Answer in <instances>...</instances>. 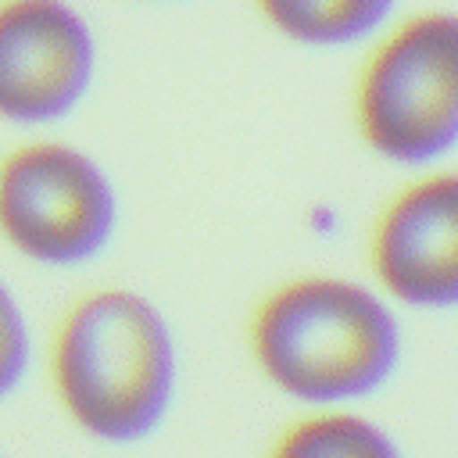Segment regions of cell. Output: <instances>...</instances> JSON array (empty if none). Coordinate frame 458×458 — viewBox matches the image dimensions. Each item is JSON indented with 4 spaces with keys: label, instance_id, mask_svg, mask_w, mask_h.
<instances>
[{
    "label": "cell",
    "instance_id": "6da1fadb",
    "mask_svg": "<svg viewBox=\"0 0 458 458\" xmlns=\"http://www.w3.org/2000/svg\"><path fill=\"white\" fill-rule=\"evenodd\" d=\"M47 386L64 422L97 444L154 437L179 394V344L165 311L122 283L75 293L47 336Z\"/></svg>",
    "mask_w": 458,
    "mask_h": 458
},
{
    "label": "cell",
    "instance_id": "7a4b0ae2",
    "mask_svg": "<svg viewBox=\"0 0 458 458\" xmlns=\"http://www.w3.org/2000/svg\"><path fill=\"white\" fill-rule=\"evenodd\" d=\"M247 351L283 397L304 408H354L397 376L404 329L372 283L311 272L254 304Z\"/></svg>",
    "mask_w": 458,
    "mask_h": 458
},
{
    "label": "cell",
    "instance_id": "3957f363",
    "mask_svg": "<svg viewBox=\"0 0 458 458\" xmlns=\"http://www.w3.org/2000/svg\"><path fill=\"white\" fill-rule=\"evenodd\" d=\"M358 140L386 165L437 168L458 147V11L394 18L354 75Z\"/></svg>",
    "mask_w": 458,
    "mask_h": 458
},
{
    "label": "cell",
    "instance_id": "277c9868",
    "mask_svg": "<svg viewBox=\"0 0 458 458\" xmlns=\"http://www.w3.org/2000/svg\"><path fill=\"white\" fill-rule=\"evenodd\" d=\"M118 190L104 165L57 136H25L0 150V240L39 268H79L107 250Z\"/></svg>",
    "mask_w": 458,
    "mask_h": 458
},
{
    "label": "cell",
    "instance_id": "5b68a950",
    "mask_svg": "<svg viewBox=\"0 0 458 458\" xmlns=\"http://www.w3.org/2000/svg\"><path fill=\"white\" fill-rule=\"evenodd\" d=\"M97 75V36L72 0H0V122L47 129Z\"/></svg>",
    "mask_w": 458,
    "mask_h": 458
},
{
    "label": "cell",
    "instance_id": "8992f818",
    "mask_svg": "<svg viewBox=\"0 0 458 458\" xmlns=\"http://www.w3.org/2000/svg\"><path fill=\"white\" fill-rule=\"evenodd\" d=\"M372 286L397 308H458V168H422L369 225Z\"/></svg>",
    "mask_w": 458,
    "mask_h": 458
},
{
    "label": "cell",
    "instance_id": "52a82bcc",
    "mask_svg": "<svg viewBox=\"0 0 458 458\" xmlns=\"http://www.w3.org/2000/svg\"><path fill=\"white\" fill-rule=\"evenodd\" d=\"M394 7L397 0H254L276 36L311 50L372 43L394 21Z\"/></svg>",
    "mask_w": 458,
    "mask_h": 458
},
{
    "label": "cell",
    "instance_id": "ba28073f",
    "mask_svg": "<svg viewBox=\"0 0 458 458\" xmlns=\"http://www.w3.org/2000/svg\"><path fill=\"white\" fill-rule=\"evenodd\" d=\"M265 458H404V451L358 408H308L279 429Z\"/></svg>",
    "mask_w": 458,
    "mask_h": 458
},
{
    "label": "cell",
    "instance_id": "9c48e42d",
    "mask_svg": "<svg viewBox=\"0 0 458 458\" xmlns=\"http://www.w3.org/2000/svg\"><path fill=\"white\" fill-rule=\"evenodd\" d=\"M32 365V329L21 301L0 276V401H7L29 376Z\"/></svg>",
    "mask_w": 458,
    "mask_h": 458
},
{
    "label": "cell",
    "instance_id": "30bf717a",
    "mask_svg": "<svg viewBox=\"0 0 458 458\" xmlns=\"http://www.w3.org/2000/svg\"><path fill=\"white\" fill-rule=\"evenodd\" d=\"M150 4H161V0H150Z\"/></svg>",
    "mask_w": 458,
    "mask_h": 458
},
{
    "label": "cell",
    "instance_id": "8fae6325",
    "mask_svg": "<svg viewBox=\"0 0 458 458\" xmlns=\"http://www.w3.org/2000/svg\"><path fill=\"white\" fill-rule=\"evenodd\" d=\"M0 458H4V454H0Z\"/></svg>",
    "mask_w": 458,
    "mask_h": 458
}]
</instances>
